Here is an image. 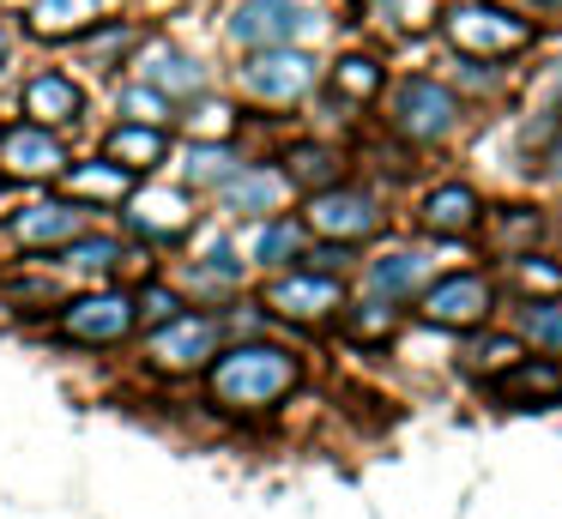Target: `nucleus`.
Returning <instances> with one entry per match:
<instances>
[{"label": "nucleus", "mask_w": 562, "mask_h": 519, "mask_svg": "<svg viewBox=\"0 0 562 519\" xmlns=\"http://www.w3.org/2000/svg\"><path fill=\"white\" fill-rule=\"evenodd\" d=\"M43 338H49L55 350H79V357H110V350H127L139 338L134 284H127V278H110V284L61 290V302L43 314Z\"/></svg>", "instance_id": "obj_2"}, {"label": "nucleus", "mask_w": 562, "mask_h": 519, "mask_svg": "<svg viewBox=\"0 0 562 519\" xmlns=\"http://www.w3.org/2000/svg\"><path fill=\"white\" fill-rule=\"evenodd\" d=\"M103 103H110L115 121H151V127H176V97L158 91V84L122 72L115 84H103Z\"/></svg>", "instance_id": "obj_26"}, {"label": "nucleus", "mask_w": 562, "mask_h": 519, "mask_svg": "<svg viewBox=\"0 0 562 519\" xmlns=\"http://www.w3.org/2000/svg\"><path fill=\"white\" fill-rule=\"evenodd\" d=\"M296 386H303V350H291L284 338H267V332L224 338V350L206 362V374H200L206 410H218V417H231V422L279 410Z\"/></svg>", "instance_id": "obj_1"}, {"label": "nucleus", "mask_w": 562, "mask_h": 519, "mask_svg": "<svg viewBox=\"0 0 562 519\" xmlns=\"http://www.w3.org/2000/svg\"><path fill=\"white\" fill-rule=\"evenodd\" d=\"M224 314L206 308V302H188L176 320L164 326H146V332L134 338L139 345V374H151V381H200L206 374V362L224 350Z\"/></svg>", "instance_id": "obj_4"}, {"label": "nucleus", "mask_w": 562, "mask_h": 519, "mask_svg": "<svg viewBox=\"0 0 562 519\" xmlns=\"http://www.w3.org/2000/svg\"><path fill=\"white\" fill-rule=\"evenodd\" d=\"M441 19H448V43L460 48V55H514V48L532 43V24L502 12V7H490V0H460V7H448Z\"/></svg>", "instance_id": "obj_17"}, {"label": "nucleus", "mask_w": 562, "mask_h": 519, "mask_svg": "<svg viewBox=\"0 0 562 519\" xmlns=\"http://www.w3.org/2000/svg\"><path fill=\"white\" fill-rule=\"evenodd\" d=\"M550 169H562V145H557V151H550Z\"/></svg>", "instance_id": "obj_38"}, {"label": "nucleus", "mask_w": 562, "mask_h": 519, "mask_svg": "<svg viewBox=\"0 0 562 519\" xmlns=\"http://www.w3.org/2000/svg\"><path fill=\"white\" fill-rule=\"evenodd\" d=\"M381 84H387V72H381L375 55H339L327 67V91L339 103H369V97H381Z\"/></svg>", "instance_id": "obj_31"}, {"label": "nucleus", "mask_w": 562, "mask_h": 519, "mask_svg": "<svg viewBox=\"0 0 562 519\" xmlns=\"http://www.w3.org/2000/svg\"><path fill=\"white\" fill-rule=\"evenodd\" d=\"M127 7H134L146 24H170V19H182L188 7H200V0H127Z\"/></svg>", "instance_id": "obj_36"}, {"label": "nucleus", "mask_w": 562, "mask_h": 519, "mask_svg": "<svg viewBox=\"0 0 562 519\" xmlns=\"http://www.w3.org/2000/svg\"><path fill=\"white\" fill-rule=\"evenodd\" d=\"M224 48L248 55V48H284V43H315L327 31L315 0H231L224 7Z\"/></svg>", "instance_id": "obj_9"}, {"label": "nucleus", "mask_w": 562, "mask_h": 519, "mask_svg": "<svg viewBox=\"0 0 562 519\" xmlns=\"http://www.w3.org/2000/svg\"><path fill=\"white\" fill-rule=\"evenodd\" d=\"M393 133L400 139H412V145H436V139H448L453 127H460V97L448 91V84H436V79H400L393 84Z\"/></svg>", "instance_id": "obj_15"}, {"label": "nucleus", "mask_w": 562, "mask_h": 519, "mask_svg": "<svg viewBox=\"0 0 562 519\" xmlns=\"http://www.w3.org/2000/svg\"><path fill=\"white\" fill-rule=\"evenodd\" d=\"M248 115L236 97H224L218 84H206V91H194L182 109H176V139H243Z\"/></svg>", "instance_id": "obj_24"}, {"label": "nucleus", "mask_w": 562, "mask_h": 519, "mask_svg": "<svg viewBox=\"0 0 562 519\" xmlns=\"http://www.w3.org/2000/svg\"><path fill=\"white\" fill-rule=\"evenodd\" d=\"M303 224L321 241H351L357 248V241H369L381 229V205H375V193L351 188V181H333L321 193H303Z\"/></svg>", "instance_id": "obj_16"}, {"label": "nucleus", "mask_w": 562, "mask_h": 519, "mask_svg": "<svg viewBox=\"0 0 562 519\" xmlns=\"http://www.w3.org/2000/svg\"><path fill=\"white\" fill-rule=\"evenodd\" d=\"M538 7H550V12H562V0H538Z\"/></svg>", "instance_id": "obj_40"}, {"label": "nucleus", "mask_w": 562, "mask_h": 519, "mask_svg": "<svg viewBox=\"0 0 562 519\" xmlns=\"http://www.w3.org/2000/svg\"><path fill=\"white\" fill-rule=\"evenodd\" d=\"M79 157V139L61 127H43L31 115H7L0 121V188L31 193V188H55L61 169Z\"/></svg>", "instance_id": "obj_7"}, {"label": "nucleus", "mask_w": 562, "mask_h": 519, "mask_svg": "<svg viewBox=\"0 0 562 519\" xmlns=\"http://www.w3.org/2000/svg\"><path fill=\"white\" fill-rule=\"evenodd\" d=\"M127 72H134V79H146V84H158V91H170L176 109H182L194 91H206V84H212L206 55H200V48H188L170 24H146V36H139Z\"/></svg>", "instance_id": "obj_10"}, {"label": "nucleus", "mask_w": 562, "mask_h": 519, "mask_svg": "<svg viewBox=\"0 0 562 519\" xmlns=\"http://www.w3.org/2000/svg\"><path fill=\"white\" fill-rule=\"evenodd\" d=\"M231 79H236V91H243V103L296 109L321 79H327V67L315 60L308 43H284V48H248V55H236Z\"/></svg>", "instance_id": "obj_8"}, {"label": "nucleus", "mask_w": 562, "mask_h": 519, "mask_svg": "<svg viewBox=\"0 0 562 519\" xmlns=\"http://www.w3.org/2000/svg\"><path fill=\"white\" fill-rule=\"evenodd\" d=\"M496 393L514 398V405H538V398H557L562 393V369L557 362H520L514 357L508 369L496 374Z\"/></svg>", "instance_id": "obj_30"}, {"label": "nucleus", "mask_w": 562, "mask_h": 519, "mask_svg": "<svg viewBox=\"0 0 562 519\" xmlns=\"http://www.w3.org/2000/svg\"><path fill=\"white\" fill-rule=\"evenodd\" d=\"M134 181H139L134 169H122L115 157H103L98 145L86 139V145H79V157L61 169V181H55V188H61L67 200L91 205L98 217H115V212H122V200L134 193Z\"/></svg>", "instance_id": "obj_20"}, {"label": "nucleus", "mask_w": 562, "mask_h": 519, "mask_svg": "<svg viewBox=\"0 0 562 519\" xmlns=\"http://www.w3.org/2000/svg\"><path fill=\"white\" fill-rule=\"evenodd\" d=\"M13 109L31 115V121H43V127H61V133H74V139H86L91 121H98V84H91L74 60L49 55V60H37V67L19 72Z\"/></svg>", "instance_id": "obj_6"}, {"label": "nucleus", "mask_w": 562, "mask_h": 519, "mask_svg": "<svg viewBox=\"0 0 562 519\" xmlns=\"http://www.w3.org/2000/svg\"><path fill=\"white\" fill-rule=\"evenodd\" d=\"M260 308H267L272 320H291V326H321L345 308V278L315 272V266H284V272H267Z\"/></svg>", "instance_id": "obj_11"}, {"label": "nucleus", "mask_w": 562, "mask_h": 519, "mask_svg": "<svg viewBox=\"0 0 562 519\" xmlns=\"http://www.w3.org/2000/svg\"><path fill=\"white\" fill-rule=\"evenodd\" d=\"M86 224H98V212L79 200H67L61 188H31L25 200L0 205V266L7 260H43L61 241H74Z\"/></svg>", "instance_id": "obj_5"}, {"label": "nucleus", "mask_w": 562, "mask_h": 519, "mask_svg": "<svg viewBox=\"0 0 562 519\" xmlns=\"http://www.w3.org/2000/svg\"><path fill=\"white\" fill-rule=\"evenodd\" d=\"M248 248L231 236V229H212V236H194V253L182 260V290L194 302H206V308H224V302H236L248 290Z\"/></svg>", "instance_id": "obj_12"}, {"label": "nucleus", "mask_w": 562, "mask_h": 519, "mask_svg": "<svg viewBox=\"0 0 562 519\" xmlns=\"http://www.w3.org/2000/svg\"><path fill=\"white\" fill-rule=\"evenodd\" d=\"M424 278H429L424 253H405V248H393V253H381V260H369V272H363V290H369V296H381V302H412L417 290H424Z\"/></svg>", "instance_id": "obj_27"}, {"label": "nucleus", "mask_w": 562, "mask_h": 519, "mask_svg": "<svg viewBox=\"0 0 562 519\" xmlns=\"http://www.w3.org/2000/svg\"><path fill=\"white\" fill-rule=\"evenodd\" d=\"M417 224H424L429 236H460V229L477 224V193L460 188V181H448V188L424 193V205H417Z\"/></svg>", "instance_id": "obj_29"}, {"label": "nucleus", "mask_w": 562, "mask_h": 519, "mask_svg": "<svg viewBox=\"0 0 562 519\" xmlns=\"http://www.w3.org/2000/svg\"><path fill=\"white\" fill-rule=\"evenodd\" d=\"M19 7V0H0V19H7V12H13Z\"/></svg>", "instance_id": "obj_39"}, {"label": "nucleus", "mask_w": 562, "mask_h": 519, "mask_svg": "<svg viewBox=\"0 0 562 519\" xmlns=\"http://www.w3.org/2000/svg\"><path fill=\"white\" fill-rule=\"evenodd\" d=\"M520 278L526 284H544V290H562V266H544V260H532V253L520 260Z\"/></svg>", "instance_id": "obj_37"}, {"label": "nucleus", "mask_w": 562, "mask_h": 519, "mask_svg": "<svg viewBox=\"0 0 562 519\" xmlns=\"http://www.w3.org/2000/svg\"><path fill=\"white\" fill-rule=\"evenodd\" d=\"M139 36H146V19H139L134 7H115V12H103V19L91 24V31L79 36L74 48H67V60H74V67L103 91V84H115V79L127 72V60H134Z\"/></svg>", "instance_id": "obj_13"}, {"label": "nucleus", "mask_w": 562, "mask_h": 519, "mask_svg": "<svg viewBox=\"0 0 562 519\" xmlns=\"http://www.w3.org/2000/svg\"><path fill=\"white\" fill-rule=\"evenodd\" d=\"M284 200H291L284 169L279 163H255V157H248V163L236 169L218 193H212V212H218L224 224H260V217L284 212Z\"/></svg>", "instance_id": "obj_19"}, {"label": "nucleus", "mask_w": 562, "mask_h": 519, "mask_svg": "<svg viewBox=\"0 0 562 519\" xmlns=\"http://www.w3.org/2000/svg\"><path fill=\"white\" fill-rule=\"evenodd\" d=\"M520 326L538 338V345L562 350V308H557V302H526V308H520Z\"/></svg>", "instance_id": "obj_32"}, {"label": "nucleus", "mask_w": 562, "mask_h": 519, "mask_svg": "<svg viewBox=\"0 0 562 519\" xmlns=\"http://www.w3.org/2000/svg\"><path fill=\"white\" fill-rule=\"evenodd\" d=\"M243 163H248L243 139H182V145H176V163L170 169L200 193V200H212V193H218Z\"/></svg>", "instance_id": "obj_22"}, {"label": "nucleus", "mask_w": 562, "mask_h": 519, "mask_svg": "<svg viewBox=\"0 0 562 519\" xmlns=\"http://www.w3.org/2000/svg\"><path fill=\"white\" fill-rule=\"evenodd\" d=\"M243 248H248V266H255L260 278L296 266V260H303V248H308L303 212H272V217H260V224H248V241H243Z\"/></svg>", "instance_id": "obj_23"}, {"label": "nucleus", "mask_w": 562, "mask_h": 519, "mask_svg": "<svg viewBox=\"0 0 562 519\" xmlns=\"http://www.w3.org/2000/svg\"><path fill=\"white\" fill-rule=\"evenodd\" d=\"M115 7H127V0H19L13 19H19V31H25L31 48H43V55H67V48H74L79 36Z\"/></svg>", "instance_id": "obj_14"}, {"label": "nucleus", "mask_w": 562, "mask_h": 519, "mask_svg": "<svg viewBox=\"0 0 562 519\" xmlns=\"http://www.w3.org/2000/svg\"><path fill=\"white\" fill-rule=\"evenodd\" d=\"M200 217H206V200H200L182 176L164 169V176H139L134 181V193L122 200L115 224H122V236L134 241V248L176 253V248H188V241L200 236Z\"/></svg>", "instance_id": "obj_3"}, {"label": "nucleus", "mask_w": 562, "mask_h": 519, "mask_svg": "<svg viewBox=\"0 0 562 519\" xmlns=\"http://www.w3.org/2000/svg\"><path fill=\"white\" fill-rule=\"evenodd\" d=\"M490 308H496V296H490L484 272H453V278H441V284H429L424 296H417V314H424L429 326H460V332L484 326Z\"/></svg>", "instance_id": "obj_21"}, {"label": "nucleus", "mask_w": 562, "mask_h": 519, "mask_svg": "<svg viewBox=\"0 0 562 519\" xmlns=\"http://www.w3.org/2000/svg\"><path fill=\"white\" fill-rule=\"evenodd\" d=\"M514 357H520L514 338H477V345L465 350V369H508Z\"/></svg>", "instance_id": "obj_33"}, {"label": "nucleus", "mask_w": 562, "mask_h": 519, "mask_svg": "<svg viewBox=\"0 0 562 519\" xmlns=\"http://www.w3.org/2000/svg\"><path fill=\"white\" fill-rule=\"evenodd\" d=\"M272 163L284 169L291 193H321V188H333V181H345V157H339V145H327V139H291V145H279Z\"/></svg>", "instance_id": "obj_25"}, {"label": "nucleus", "mask_w": 562, "mask_h": 519, "mask_svg": "<svg viewBox=\"0 0 562 519\" xmlns=\"http://www.w3.org/2000/svg\"><path fill=\"white\" fill-rule=\"evenodd\" d=\"M25 31H19V19H13V12H7V19H0V84H7V79H13V72H19V60H25Z\"/></svg>", "instance_id": "obj_34"}, {"label": "nucleus", "mask_w": 562, "mask_h": 519, "mask_svg": "<svg viewBox=\"0 0 562 519\" xmlns=\"http://www.w3.org/2000/svg\"><path fill=\"white\" fill-rule=\"evenodd\" d=\"M387 308H393V302L369 296L363 308L351 314V332H357V338H387V332H393V314H387Z\"/></svg>", "instance_id": "obj_35"}, {"label": "nucleus", "mask_w": 562, "mask_h": 519, "mask_svg": "<svg viewBox=\"0 0 562 519\" xmlns=\"http://www.w3.org/2000/svg\"><path fill=\"white\" fill-rule=\"evenodd\" d=\"M91 145H98L103 157H115L122 169H134V176H164V169L176 163V127H151V121H115L103 115V127L91 133Z\"/></svg>", "instance_id": "obj_18"}, {"label": "nucleus", "mask_w": 562, "mask_h": 519, "mask_svg": "<svg viewBox=\"0 0 562 519\" xmlns=\"http://www.w3.org/2000/svg\"><path fill=\"white\" fill-rule=\"evenodd\" d=\"M127 284H134V308H139V332H146V326H164V320H176V314L188 308V290H182V278H170V272H158V266H151V272H139V278H127Z\"/></svg>", "instance_id": "obj_28"}]
</instances>
